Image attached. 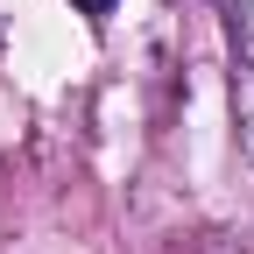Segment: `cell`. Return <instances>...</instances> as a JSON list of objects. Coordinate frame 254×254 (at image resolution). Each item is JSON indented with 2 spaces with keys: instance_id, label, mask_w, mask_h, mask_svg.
Returning <instances> with one entry per match:
<instances>
[{
  "instance_id": "1",
  "label": "cell",
  "mask_w": 254,
  "mask_h": 254,
  "mask_svg": "<svg viewBox=\"0 0 254 254\" xmlns=\"http://www.w3.org/2000/svg\"><path fill=\"white\" fill-rule=\"evenodd\" d=\"M233 120H240V141L254 148V36L233 21Z\"/></svg>"
},
{
  "instance_id": "2",
  "label": "cell",
  "mask_w": 254,
  "mask_h": 254,
  "mask_svg": "<svg viewBox=\"0 0 254 254\" xmlns=\"http://www.w3.org/2000/svg\"><path fill=\"white\" fill-rule=\"evenodd\" d=\"M71 7H78L85 21H106V14H113V0H71Z\"/></svg>"
}]
</instances>
